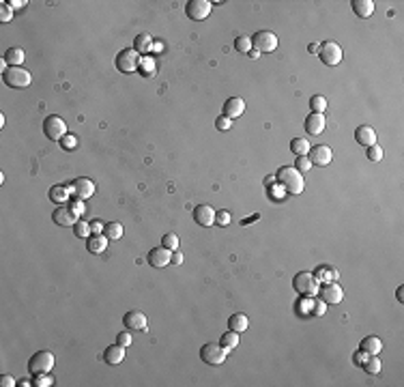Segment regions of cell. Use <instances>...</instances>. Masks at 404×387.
Listing matches in <instances>:
<instances>
[{
	"label": "cell",
	"instance_id": "obj_14",
	"mask_svg": "<svg viewBox=\"0 0 404 387\" xmlns=\"http://www.w3.org/2000/svg\"><path fill=\"white\" fill-rule=\"evenodd\" d=\"M71 194L77 198V200H86V198H91L95 194V183L91 179H75L71 183Z\"/></svg>",
	"mask_w": 404,
	"mask_h": 387
},
{
	"label": "cell",
	"instance_id": "obj_9",
	"mask_svg": "<svg viewBox=\"0 0 404 387\" xmlns=\"http://www.w3.org/2000/svg\"><path fill=\"white\" fill-rule=\"evenodd\" d=\"M211 9H213V5L209 3V0H189V3L185 5V13H187L189 20L202 22V20L209 17Z\"/></svg>",
	"mask_w": 404,
	"mask_h": 387
},
{
	"label": "cell",
	"instance_id": "obj_46",
	"mask_svg": "<svg viewBox=\"0 0 404 387\" xmlns=\"http://www.w3.org/2000/svg\"><path fill=\"white\" fill-rule=\"evenodd\" d=\"M103 230H106V224H103V222H99V220L91 222V232H93V235H103Z\"/></svg>",
	"mask_w": 404,
	"mask_h": 387
},
{
	"label": "cell",
	"instance_id": "obj_35",
	"mask_svg": "<svg viewBox=\"0 0 404 387\" xmlns=\"http://www.w3.org/2000/svg\"><path fill=\"white\" fill-rule=\"evenodd\" d=\"M235 50L249 54V52H252V37H247V34H241V37H237L235 39Z\"/></svg>",
	"mask_w": 404,
	"mask_h": 387
},
{
	"label": "cell",
	"instance_id": "obj_55",
	"mask_svg": "<svg viewBox=\"0 0 404 387\" xmlns=\"http://www.w3.org/2000/svg\"><path fill=\"white\" fill-rule=\"evenodd\" d=\"M258 56H260V52H256V50L249 52V58H258Z\"/></svg>",
	"mask_w": 404,
	"mask_h": 387
},
{
	"label": "cell",
	"instance_id": "obj_29",
	"mask_svg": "<svg viewBox=\"0 0 404 387\" xmlns=\"http://www.w3.org/2000/svg\"><path fill=\"white\" fill-rule=\"evenodd\" d=\"M69 192H71V187H65V185H54L50 189V200L52 202H58L63 204L69 200Z\"/></svg>",
	"mask_w": 404,
	"mask_h": 387
},
{
	"label": "cell",
	"instance_id": "obj_12",
	"mask_svg": "<svg viewBox=\"0 0 404 387\" xmlns=\"http://www.w3.org/2000/svg\"><path fill=\"white\" fill-rule=\"evenodd\" d=\"M307 159L312 161V166H327V163H331L333 153H331L329 146L318 144V146H312V149H309V157Z\"/></svg>",
	"mask_w": 404,
	"mask_h": 387
},
{
	"label": "cell",
	"instance_id": "obj_23",
	"mask_svg": "<svg viewBox=\"0 0 404 387\" xmlns=\"http://www.w3.org/2000/svg\"><path fill=\"white\" fill-rule=\"evenodd\" d=\"M314 275H316V280H318V282H323V284H331V282H335V280L340 278L338 269H333V267H329V265L318 267Z\"/></svg>",
	"mask_w": 404,
	"mask_h": 387
},
{
	"label": "cell",
	"instance_id": "obj_33",
	"mask_svg": "<svg viewBox=\"0 0 404 387\" xmlns=\"http://www.w3.org/2000/svg\"><path fill=\"white\" fill-rule=\"evenodd\" d=\"M381 366H383V364L378 361V355H370V357L366 359V364L361 366V368H364L368 374H378V372H381Z\"/></svg>",
	"mask_w": 404,
	"mask_h": 387
},
{
	"label": "cell",
	"instance_id": "obj_20",
	"mask_svg": "<svg viewBox=\"0 0 404 387\" xmlns=\"http://www.w3.org/2000/svg\"><path fill=\"white\" fill-rule=\"evenodd\" d=\"M325 116L323 114H316V112H312L307 118H305V132L312 134V136H321L325 132Z\"/></svg>",
	"mask_w": 404,
	"mask_h": 387
},
{
	"label": "cell",
	"instance_id": "obj_27",
	"mask_svg": "<svg viewBox=\"0 0 404 387\" xmlns=\"http://www.w3.org/2000/svg\"><path fill=\"white\" fill-rule=\"evenodd\" d=\"M352 11H355V15L366 20V17L374 13V3L372 0H352Z\"/></svg>",
	"mask_w": 404,
	"mask_h": 387
},
{
	"label": "cell",
	"instance_id": "obj_8",
	"mask_svg": "<svg viewBox=\"0 0 404 387\" xmlns=\"http://www.w3.org/2000/svg\"><path fill=\"white\" fill-rule=\"evenodd\" d=\"M318 58H321L325 65H329V67L340 65V60H342V48H340L335 41H325L323 46L318 48Z\"/></svg>",
	"mask_w": 404,
	"mask_h": 387
},
{
	"label": "cell",
	"instance_id": "obj_24",
	"mask_svg": "<svg viewBox=\"0 0 404 387\" xmlns=\"http://www.w3.org/2000/svg\"><path fill=\"white\" fill-rule=\"evenodd\" d=\"M86 247H88L91 254H101V252H106V247H108V237H106V235H93V237H88V241H86Z\"/></svg>",
	"mask_w": 404,
	"mask_h": 387
},
{
	"label": "cell",
	"instance_id": "obj_22",
	"mask_svg": "<svg viewBox=\"0 0 404 387\" xmlns=\"http://www.w3.org/2000/svg\"><path fill=\"white\" fill-rule=\"evenodd\" d=\"M359 349L368 353V355H378V353L383 351V342H381V338H376V335H368V338L361 340Z\"/></svg>",
	"mask_w": 404,
	"mask_h": 387
},
{
	"label": "cell",
	"instance_id": "obj_41",
	"mask_svg": "<svg viewBox=\"0 0 404 387\" xmlns=\"http://www.w3.org/2000/svg\"><path fill=\"white\" fill-rule=\"evenodd\" d=\"M60 146H63V149H67V151H73L75 146H77V138L71 136V134H67L63 140H60Z\"/></svg>",
	"mask_w": 404,
	"mask_h": 387
},
{
	"label": "cell",
	"instance_id": "obj_48",
	"mask_svg": "<svg viewBox=\"0 0 404 387\" xmlns=\"http://www.w3.org/2000/svg\"><path fill=\"white\" fill-rule=\"evenodd\" d=\"M116 342L120 344V347H129V344H131V335H129L127 331H123V333H118V338H116Z\"/></svg>",
	"mask_w": 404,
	"mask_h": 387
},
{
	"label": "cell",
	"instance_id": "obj_28",
	"mask_svg": "<svg viewBox=\"0 0 404 387\" xmlns=\"http://www.w3.org/2000/svg\"><path fill=\"white\" fill-rule=\"evenodd\" d=\"M24 50L22 48H9L5 52V60L9 63V67H20L24 63Z\"/></svg>",
	"mask_w": 404,
	"mask_h": 387
},
{
	"label": "cell",
	"instance_id": "obj_30",
	"mask_svg": "<svg viewBox=\"0 0 404 387\" xmlns=\"http://www.w3.org/2000/svg\"><path fill=\"white\" fill-rule=\"evenodd\" d=\"M290 151L297 155V157H305V155L309 153V142L305 140V138H295V140L290 142Z\"/></svg>",
	"mask_w": 404,
	"mask_h": 387
},
{
	"label": "cell",
	"instance_id": "obj_53",
	"mask_svg": "<svg viewBox=\"0 0 404 387\" xmlns=\"http://www.w3.org/2000/svg\"><path fill=\"white\" fill-rule=\"evenodd\" d=\"M24 5H28V3H26V0H11V3H9L11 9H22Z\"/></svg>",
	"mask_w": 404,
	"mask_h": 387
},
{
	"label": "cell",
	"instance_id": "obj_5",
	"mask_svg": "<svg viewBox=\"0 0 404 387\" xmlns=\"http://www.w3.org/2000/svg\"><path fill=\"white\" fill-rule=\"evenodd\" d=\"M226 355H228V351L223 349L219 342H209L200 349V359L206 366H221Z\"/></svg>",
	"mask_w": 404,
	"mask_h": 387
},
{
	"label": "cell",
	"instance_id": "obj_11",
	"mask_svg": "<svg viewBox=\"0 0 404 387\" xmlns=\"http://www.w3.org/2000/svg\"><path fill=\"white\" fill-rule=\"evenodd\" d=\"M123 325L129 331H146L149 329V321H146V314H142L140 310H131L123 316Z\"/></svg>",
	"mask_w": 404,
	"mask_h": 387
},
{
	"label": "cell",
	"instance_id": "obj_6",
	"mask_svg": "<svg viewBox=\"0 0 404 387\" xmlns=\"http://www.w3.org/2000/svg\"><path fill=\"white\" fill-rule=\"evenodd\" d=\"M54 368V355L50 351H37L34 355L28 359V370L32 374H43L50 372Z\"/></svg>",
	"mask_w": 404,
	"mask_h": 387
},
{
	"label": "cell",
	"instance_id": "obj_19",
	"mask_svg": "<svg viewBox=\"0 0 404 387\" xmlns=\"http://www.w3.org/2000/svg\"><path fill=\"white\" fill-rule=\"evenodd\" d=\"M245 112V101L241 97H230L226 103H223V116H228L230 120L241 116Z\"/></svg>",
	"mask_w": 404,
	"mask_h": 387
},
{
	"label": "cell",
	"instance_id": "obj_56",
	"mask_svg": "<svg viewBox=\"0 0 404 387\" xmlns=\"http://www.w3.org/2000/svg\"><path fill=\"white\" fill-rule=\"evenodd\" d=\"M20 385H22V387H28V385H30V381H28V378H24V381H20Z\"/></svg>",
	"mask_w": 404,
	"mask_h": 387
},
{
	"label": "cell",
	"instance_id": "obj_16",
	"mask_svg": "<svg viewBox=\"0 0 404 387\" xmlns=\"http://www.w3.org/2000/svg\"><path fill=\"white\" fill-rule=\"evenodd\" d=\"M52 220H54L56 226H75L77 215L71 209H67V206H58V209L52 213Z\"/></svg>",
	"mask_w": 404,
	"mask_h": 387
},
{
	"label": "cell",
	"instance_id": "obj_2",
	"mask_svg": "<svg viewBox=\"0 0 404 387\" xmlns=\"http://www.w3.org/2000/svg\"><path fill=\"white\" fill-rule=\"evenodd\" d=\"M318 286H321V282L316 280L314 273H307V271H301L295 275V280H292V288H295L301 297H314L318 295Z\"/></svg>",
	"mask_w": 404,
	"mask_h": 387
},
{
	"label": "cell",
	"instance_id": "obj_3",
	"mask_svg": "<svg viewBox=\"0 0 404 387\" xmlns=\"http://www.w3.org/2000/svg\"><path fill=\"white\" fill-rule=\"evenodd\" d=\"M114 65L120 73H133L138 67H140V54L133 50V48H125L120 50L116 58H114Z\"/></svg>",
	"mask_w": 404,
	"mask_h": 387
},
{
	"label": "cell",
	"instance_id": "obj_1",
	"mask_svg": "<svg viewBox=\"0 0 404 387\" xmlns=\"http://www.w3.org/2000/svg\"><path fill=\"white\" fill-rule=\"evenodd\" d=\"M278 181L284 185L288 194H301L305 187V181H303V175L297 170V168H290V166H284L278 170Z\"/></svg>",
	"mask_w": 404,
	"mask_h": 387
},
{
	"label": "cell",
	"instance_id": "obj_43",
	"mask_svg": "<svg viewBox=\"0 0 404 387\" xmlns=\"http://www.w3.org/2000/svg\"><path fill=\"white\" fill-rule=\"evenodd\" d=\"M230 125H232V120L228 116H217V120H215V127L221 129V132H228Z\"/></svg>",
	"mask_w": 404,
	"mask_h": 387
},
{
	"label": "cell",
	"instance_id": "obj_51",
	"mask_svg": "<svg viewBox=\"0 0 404 387\" xmlns=\"http://www.w3.org/2000/svg\"><path fill=\"white\" fill-rule=\"evenodd\" d=\"M71 211H73V213L77 215V218H80V215H84V213H86V209H84V204H82L80 200H77V202H73V204H71Z\"/></svg>",
	"mask_w": 404,
	"mask_h": 387
},
{
	"label": "cell",
	"instance_id": "obj_26",
	"mask_svg": "<svg viewBox=\"0 0 404 387\" xmlns=\"http://www.w3.org/2000/svg\"><path fill=\"white\" fill-rule=\"evenodd\" d=\"M228 327H230V331L241 333V331H247L249 321H247V316H245L243 312H237V314H232V316L228 318Z\"/></svg>",
	"mask_w": 404,
	"mask_h": 387
},
{
	"label": "cell",
	"instance_id": "obj_49",
	"mask_svg": "<svg viewBox=\"0 0 404 387\" xmlns=\"http://www.w3.org/2000/svg\"><path fill=\"white\" fill-rule=\"evenodd\" d=\"M140 63H142V60H140ZM142 69H144V75H153V69H155L153 60H149V58H146L144 63H142Z\"/></svg>",
	"mask_w": 404,
	"mask_h": 387
},
{
	"label": "cell",
	"instance_id": "obj_21",
	"mask_svg": "<svg viewBox=\"0 0 404 387\" xmlns=\"http://www.w3.org/2000/svg\"><path fill=\"white\" fill-rule=\"evenodd\" d=\"M355 140L364 146H372V144H376V132L370 125H361L355 132Z\"/></svg>",
	"mask_w": 404,
	"mask_h": 387
},
{
	"label": "cell",
	"instance_id": "obj_25",
	"mask_svg": "<svg viewBox=\"0 0 404 387\" xmlns=\"http://www.w3.org/2000/svg\"><path fill=\"white\" fill-rule=\"evenodd\" d=\"M133 50L138 52V54H149V52L153 50V37L149 32L138 34L136 41H133Z\"/></svg>",
	"mask_w": 404,
	"mask_h": 387
},
{
	"label": "cell",
	"instance_id": "obj_7",
	"mask_svg": "<svg viewBox=\"0 0 404 387\" xmlns=\"http://www.w3.org/2000/svg\"><path fill=\"white\" fill-rule=\"evenodd\" d=\"M43 134H46L50 140H63L67 136V123L60 116L52 114L43 120Z\"/></svg>",
	"mask_w": 404,
	"mask_h": 387
},
{
	"label": "cell",
	"instance_id": "obj_54",
	"mask_svg": "<svg viewBox=\"0 0 404 387\" xmlns=\"http://www.w3.org/2000/svg\"><path fill=\"white\" fill-rule=\"evenodd\" d=\"M395 297H398V301H404V290H402V286L395 290Z\"/></svg>",
	"mask_w": 404,
	"mask_h": 387
},
{
	"label": "cell",
	"instance_id": "obj_52",
	"mask_svg": "<svg viewBox=\"0 0 404 387\" xmlns=\"http://www.w3.org/2000/svg\"><path fill=\"white\" fill-rule=\"evenodd\" d=\"M183 263V254L178 252V249H174V252H172V265H181Z\"/></svg>",
	"mask_w": 404,
	"mask_h": 387
},
{
	"label": "cell",
	"instance_id": "obj_45",
	"mask_svg": "<svg viewBox=\"0 0 404 387\" xmlns=\"http://www.w3.org/2000/svg\"><path fill=\"white\" fill-rule=\"evenodd\" d=\"M215 222H217L219 226H228V224H230V213L228 211H219L217 215H215Z\"/></svg>",
	"mask_w": 404,
	"mask_h": 387
},
{
	"label": "cell",
	"instance_id": "obj_39",
	"mask_svg": "<svg viewBox=\"0 0 404 387\" xmlns=\"http://www.w3.org/2000/svg\"><path fill=\"white\" fill-rule=\"evenodd\" d=\"M368 159L370 161H381L383 159V149L378 144H372L368 146Z\"/></svg>",
	"mask_w": 404,
	"mask_h": 387
},
{
	"label": "cell",
	"instance_id": "obj_18",
	"mask_svg": "<svg viewBox=\"0 0 404 387\" xmlns=\"http://www.w3.org/2000/svg\"><path fill=\"white\" fill-rule=\"evenodd\" d=\"M125 359V347H120V344H110V347L103 351V361H106L108 366H118L120 361Z\"/></svg>",
	"mask_w": 404,
	"mask_h": 387
},
{
	"label": "cell",
	"instance_id": "obj_31",
	"mask_svg": "<svg viewBox=\"0 0 404 387\" xmlns=\"http://www.w3.org/2000/svg\"><path fill=\"white\" fill-rule=\"evenodd\" d=\"M219 344H221V347L226 349V351L237 349V347H239V333H237V331H226V333H223L221 338H219Z\"/></svg>",
	"mask_w": 404,
	"mask_h": 387
},
{
	"label": "cell",
	"instance_id": "obj_34",
	"mask_svg": "<svg viewBox=\"0 0 404 387\" xmlns=\"http://www.w3.org/2000/svg\"><path fill=\"white\" fill-rule=\"evenodd\" d=\"M309 108H312L316 114H325V110H327V99L323 97V95H314V97L309 99Z\"/></svg>",
	"mask_w": 404,
	"mask_h": 387
},
{
	"label": "cell",
	"instance_id": "obj_44",
	"mask_svg": "<svg viewBox=\"0 0 404 387\" xmlns=\"http://www.w3.org/2000/svg\"><path fill=\"white\" fill-rule=\"evenodd\" d=\"M325 306L327 304H325L323 299H316L314 297V312H312V316H323L325 314Z\"/></svg>",
	"mask_w": 404,
	"mask_h": 387
},
{
	"label": "cell",
	"instance_id": "obj_10",
	"mask_svg": "<svg viewBox=\"0 0 404 387\" xmlns=\"http://www.w3.org/2000/svg\"><path fill=\"white\" fill-rule=\"evenodd\" d=\"M252 48L256 52H273L278 48V37L271 30H260L252 37Z\"/></svg>",
	"mask_w": 404,
	"mask_h": 387
},
{
	"label": "cell",
	"instance_id": "obj_4",
	"mask_svg": "<svg viewBox=\"0 0 404 387\" xmlns=\"http://www.w3.org/2000/svg\"><path fill=\"white\" fill-rule=\"evenodd\" d=\"M3 80L9 89H26V86H30L32 75H30V71H26L22 67H9L3 73Z\"/></svg>",
	"mask_w": 404,
	"mask_h": 387
},
{
	"label": "cell",
	"instance_id": "obj_13",
	"mask_svg": "<svg viewBox=\"0 0 404 387\" xmlns=\"http://www.w3.org/2000/svg\"><path fill=\"white\" fill-rule=\"evenodd\" d=\"M215 209L213 206H209V204H198L196 209H194V220H196V224L198 226H204V228H209V226H213L215 224Z\"/></svg>",
	"mask_w": 404,
	"mask_h": 387
},
{
	"label": "cell",
	"instance_id": "obj_15",
	"mask_svg": "<svg viewBox=\"0 0 404 387\" xmlns=\"http://www.w3.org/2000/svg\"><path fill=\"white\" fill-rule=\"evenodd\" d=\"M149 263L153 267H157V269L168 267V265H172V252L168 247H155V249L149 252Z\"/></svg>",
	"mask_w": 404,
	"mask_h": 387
},
{
	"label": "cell",
	"instance_id": "obj_37",
	"mask_svg": "<svg viewBox=\"0 0 404 387\" xmlns=\"http://www.w3.org/2000/svg\"><path fill=\"white\" fill-rule=\"evenodd\" d=\"M52 383V376H50V372H43V374H34V381H32V385H37V387H50Z\"/></svg>",
	"mask_w": 404,
	"mask_h": 387
},
{
	"label": "cell",
	"instance_id": "obj_36",
	"mask_svg": "<svg viewBox=\"0 0 404 387\" xmlns=\"http://www.w3.org/2000/svg\"><path fill=\"white\" fill-rule=\"evenodd\" d=\"M161 245H163V247H168L170 252H174V249H178V237L174 235V232H168V235H163Z\"/></svg>",
	"mask_w": 404,
	"mask_h": 387
},
{
	"label": "cell",
	"instance_id": "obj_32",
	"mask_svg": "<svg viewBox=\"0 0 404 387\" xmlns=\"http://www.w3.org/2000/svg\"><path fill=\"white\" fill-rule=\"evenodd\" d=\"M103 235H106L108 239H120L123 237V226H120L118 222H110V224H106V230H103Z\"/></svg>",
	"mask_w": 404,
	"mask_h": 387
},
{
	"label": "cell",
	"instance_id": "obj_42",
	"mask_svg": "<svg viewBox=\"0 0 404 387\" xmlns=\"http://www.w3.org/2000/svg\"><path fill=\"white\" fill-rule=\"evenodd\" d=\"M299 172H301V175H305V172L309 170V168H312V161H309L307 157H299L297 159V166H295Z\"/></svg>",
	"mask_w": 404,
	"mask_h": 387
},
{
	"label": "cell",
	"instance_id": "obj_47",
	"mask_svg": "<svg viewBox=\"0 0 404 387\" xmlns=\"http://www.w3.org/2000/svg\"><path fill=\"white\" fill-rule=\"evenodd\" d=\"M368 357H370V355H368V353H364V351H361V349H359V351L355 353V355H352V361H355V364H357V366H364Z\"/></svg>",
	"mask_w": 404,
	"mask_h": 387
},
{
	"label": "cell",
	"instance_id": "obj_17",
	"mask_svg": "<svg viewBox=\"0 0 404 387\" xmlns=\"http://www.w3.org/2000/svg\"><path fill=\"white\" fill-rule=\"evenodd\" d=\"M321 297H323L325 304H340V301L344 299V290H342L340 284L331 282V284H325V286H323Z\"/></svg>",
	"mask_w": 404,
	"mask_h": 387
},
{
	"label": "cell",
	"instance_id": "obj_38",
	"mask_svg": "<svg viewBox=\"0 0 404 387\" xmlns=\"http://www.w3.org/2000/svg\"><path fill=\"white\" fill-rule=\"evenodd\" d=\"M88 235H91V224H86V222H80V220H77V224H75V237L86 239Z\"/></svg>",
	"mask_w": 404,
	"mask_h": 387
},
{
	"label": "cell",
	"instance_id": "obj_50",
	"mask_svg": "<svg viewBox=\"0 0 404 387\" xmlns=\"http://www.w3.org/2000/svg\"><path fill=\"white\" fill-rule=\"evenodd\" d=\"M0 385H3V387H13L15 385V378L9 376V374H3V376H0Z\"/></svg>",
	"mask_w": 404,
	"mask_h": 387
},
{
	"label": "cell",
	"instance_id": "obj_40",
	"mask_svg": "<svg viewBox=\"0 0 404 387\" xmlns=\"http://www.w3.org/2000/svg\"><path fill=\"white\" fill-rule=\"evenodd\" d=\"M13 20V9L9 3H0V22H11Z\"/></svg>",
	"mask_w": 404,
	"mask_h": 387
}]
</instances>
